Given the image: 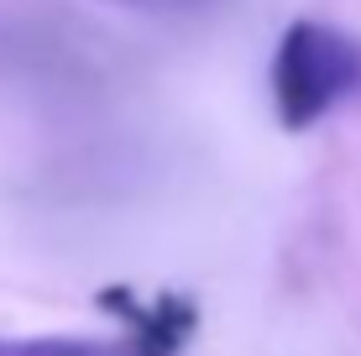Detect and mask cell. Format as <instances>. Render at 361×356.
Here are the masks:
<instances>
[{"instance_id":"obj_1","label":"cell","mask_w":361,"mask_h":356,"mask_svg":"<svg viewBox=\"0 0 361 356\" xmlns=\"http://www.w3.org/2000/svg\"><path fill=\"white\" fill-rule=\"evenodd\" d=\"M267 84L283 131L319 126L341 105L361 100V37L325 21H293L278 37Z\"/></svg>"},{"instance_id":"obj_2","label":"cell","mask_w":361,"mask_h":356,"mask_svg":"<svg viewBox=\"0 0 361 356\" xmlns=\"http://www.w3.org/2000/svg\"><path fill=\"white\" fill-rule=\"evenodd\" d=\"M0 356H178V346L131 330L126 340H90V336H0Z\"/></svg>"},{"instance_id":"obj_3","label":"cell","mask_w":361,"mask_h":356,"mask_svg":"<svg viewBox=\"0 0 361 356\" xmlns=\"http://www.w3.org/2000/svg\"><path fill=\"white\" fill-rule=\"evenodd\" d=\"M105 6H126V11H157V16H183V11H204L209 0H105Z\"/></svg>"}]
</instances>
